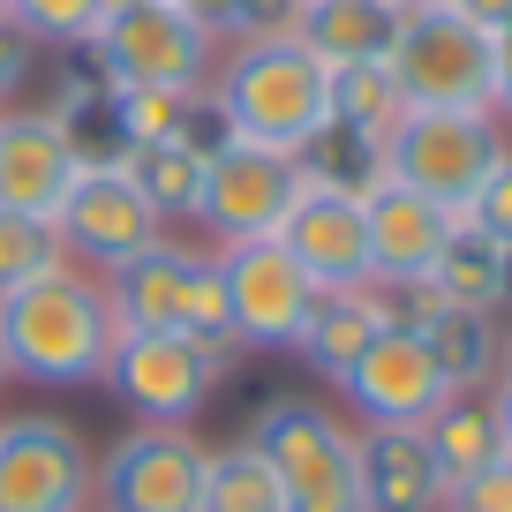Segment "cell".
<instances>
[{
	"mask_svg": "<svg viewBox=\"0 0 512 512\" xmlns=\"http://www.w3.org/2000/svg\"><path fill=\"white\" fill-rule=\"evenodd\" d=\"M113 302L98 287V272L83 264H61L53 279L8 294L0 302V354H8V377L46 384V392H68V384H98L113 362Z\"/></svg>",
	"mask_w": 512,
	"mask_h": 512,
	"instance_id": "6da1fadb",
	"label": "cell"
},
{
	"mask_svg": "<svg viewBox=\"0 0 512 512\" xmlns=\"http://www.w3.org/2000/svg\"><path fill=\"white\" fill-rule=\"evenodd\" d=\"M204 91L219 98L234 144H264V151H287V159L332 121V68L302 38L219 46V68H211Z\"/></svg>",
	"mask_w": 512,
	"mask_h": 512,
	"instance_id": "7a4b0ae2",
	"label": "cell"
},
{
	"mask_svg": "<svg viewBox=\"0 0 512 512\" xmlns=\"http://www.w3.org/2000/svg\"><path fill=\"white\" fill-rule=\"evenodd\" d=\"M241 347L234 339H189V332H121L106 362V392L136 422H166V430H196L226 377H234Z\"/></svg>",
	"mask_w": 512,
	"mask_h": 512,
	"instance_id": "3957f363",
	"label": "cell"
},
{
	"mask_svg": "<svg viewBox=\"0 0 512 512\" xmlns=\"http://www.w3.org/2000/svg\"><path fill=\"white\" fill-rule=\"evenodd\" d=\"M505 121L497 113H460V106H407L384 128V181L445 204L452 219L467 211V196L490 181V166L505 159Z\"/></svg>",
	"mask_w": 512,
	"mask_h": 512,
	"instance_id": "277c9868",
	"label": "cell"
},
{
	"mask_svg": "<svg viewBox=\"0 0 512 512\" xmlns=\"http://www.w3.org/2000/svg\"><path fill=\"white\" fill-rule=\"evenodd\" d=\"M91 61L121 91H204L219 68V38L181 0H113L91 31Z\"/></svg>",
	"mask_w": 512,
	"mask_h": 512,
	"instance_id": "5b68a950",
	"label": "cell"
},
{
	"mask_svg": "<svg viewBox=\"0 0 512 512\" xmlns=\"http://www.w3.org/2000/svg\"><path fill=\"white\" fill-rule=\"evenodd\" d=\"M121 332H189V339H234L226 332V294H219V256L189 241H151L113 272H98Z\"/></svg>",
	"mask_w": 512,
	"mask_h": 512,
	"instance_id": "8992f818",
	"label": "cell"
},
{
	"mask_svg": "<svg viewBox=\"0 0 512 512\" xmlns=\"http://www.w3.org/2000/svg\"><path fill=\"white\" fill-rule=\"evenodd\" d=\"M249 445L272 460L294 512H362V467L354 430L324 400H272L249 422Z\"/></svg>",
	"mask_w": 512,
	"mask_h": 512,
	"instance_id": "52a82bcc",
	"label": "cell"
},
{
	"mask_svg": "<svg viewBox=\"0 0 512 512\" xmlns=\"http://www.w3.org/2000/svg\"><path fill=\"white\" fill-rule=\"evenodd\" d=\"M211 475V445L196 430L136 422L91 460V512H196Z\"/></svg>",
	"mask_w": 512,
	"mask_h": 512,
	"instance_id": "ba28073f",
	"label": "cell"
},
{
	"mask_svg": "<svg viewBox=\"0 0 512 512\" xmlns=\"http://www.w3.org/2000/svg\"><path fill=\"white\" fill-rule=\"evenodd\" d=\"M219 294H226V332L241 354H294L317 302V279L279 249V234L264 241H219Z\"/></svg>",
	"mask_w": 512,
	"mask_h": 512,
	"instance_id": "9c48e42d",
	"label": "cell"
},
{
	"mask_svg": "<svg viewBox=\"0 0 512 512\" xmlns=\"http://www.w3.org/2000/svg\"><path fill=\"white\" fill-rule=\"evenodd\" d=\"M490 61V31H475L460 8H407L400 46H392V76H400L407 106L490 113Z\"/></svg>",
	"mask_w": 512,
	"mask_h": 512,
	"instance_id": "30bf717a",
	"label": "cell"
},
{
	"mask_svg": "<svg viewBox=\"0 0 512 512\" xmlns=\"http://www.w3.org/2000/svg\"><path fill=\"white\" fill-rule=\"evenodd\" d=\"M91 460L68 415L0 422V512H91Z\"/></svg>",
	"mask_w": 512,
	"mask_h": 512,
	"instance_id": "8fae6325",
	"label": "cell"
},
{
	"mask_svg": "<svg viewBox=\"0 0 512 512\" xmlns=\"http://www.w3.org/2000/svg\"><path fill=\"white\" fill-rule=\"evenodd\" d=\"M53 234H61L68 264L113 272L128 256H144L151 241H166V219L144 204V189L128 181V166H83V174L68 181L61 211H53Z\"/></svg>",
	"mask_w": 512,
	"mask_h": 512,
	"instance_id": "7c38bea8",
	"label": "cell"
},
{
	"mask_svg": "<svg viewBox=\"0 0 512 512\" xmlns=\"http://www.w3.org/2000/svg\"><path fill=\"white\" fill-rule=\"evenodd\" d=\"M294 196H302V166H294L287 151L226 144L219 159H204L196 226H204L211 241H264V234H279Z\"/></svg>",
	"mask_w": 512,
	"mask_h": 512,
	"instance_id": "4fadbf2b",
	"label": "cell"
},
{
	"mask_svg": "<svg viewBox=\"0 0 512 512\" xmlns=\"http://www.w3.org/2000/svg\"><path fill=\"white\" fill-rule=\"evenodd\" d=\"M339 392H347V407H354L362 430H422L430 407L445 400V384H437L422 339L400 332V324H384V332L369 339V354L339 377Z\"/></svg>",
	"mask_w": 512,
	"mask_h": 512,
	"instance_id": "5bb4252c",
	"label": "cell"
},
{
	"mask_svg": "<svg viewBox=\"0 0 512 512\" xmlns=\"http://www.w3.org/2000/svg\"><path fill=\"white\" fill-rule=\"evenodd\" d=\"M76 174L83 166L46 106H0V211L53 219Z\"/></svg>",
	"mask_w": 512,
	"mask_h": 512,
	"instance_id": "9a60e30c",
	"label": "cell"
},
{
	"mask_svg": "<svg viewBox=\"0 0 512 512\" xmlns=\"http://www.w3.org/2000/svg\"><path fill=\"white\" fill-rule=\"evenodd\" d=\"M279 249L302 264L317 287H362L369 279V234H362V196H332V189H309L287 204L279 219Z\"/></svg>",
	"mask_w": 512,
	"mask_h": 512,
	"instance_id": "2e32d148",
	"label": "cell"
},
{
	"mask_svg": "<svg viewBox=\"0 0 512 512\" xmlns=\"http://www.w3.org/2000/svg\"><path fill=\"white\" fill-rule=\"evenodd\" d=\"M354 467H362V512H445L452 475L437 467L422 430H354Z\"/></svg>",
	"mask_w": 512,
	"mask_h": 512,
	"instance_id": "e0dca14e",
	"label": "cell"
},
{
	"mask_svg": "<svg viewBox=\"0 0 512 512\" xmlns=\"http://www.w3.org/2000/svg\"><path fill=\"white\" fill-rule=\"evenodd\" d=\"M362 234H369V279H422L452 234V211L400 189V181H377L362 196Z\"/></svg>",
	"mask_w": 512,
	"mask_h": 512,
	"instance_id": "ac0fdd59",
	"label": "cell"
},
{
	"mask_svg": "<svg viewBox=\"0 0 512 512\" xmlns=\"http://www.w3.org/2000/svg\"><path fill=\"white\" fill-rule=\"evenodd\" d=\"M400 23H407L400 0H302L294 38H302L324 68H369V61H392Z\"/></svg>",
	"mask_w": 512,
	"mask_h": 512,
	"instance_id": "d6986e66",
	"label": "cell"
},
{
	"mask_svg": "<svg viewBox=\"0 0 512 512\" xmlns=\"http://www.w3.org/2000/svg\"><path fill=\"white\" fill-rule=\"evenodd\" d=\"M415 339H422V354H430L445 392H497V377H505V332H497V317H482V309L430 302L422 324H415Z\"/></svg>",
	"mask_w": 512,
	"mask_h": 512,
	"instance_id": "ffe728a7",
	"label": "cell"
},
{
	"mask_svg": "<svg viewBox=\"0 0 512 512\" xmlns=\"http://www.w3.org/2000/svg\"><path fill=\"white\" fill-rule=\"evenodd\" d=\"M377 332H384L377 279H362V287H317V302H309V324H302V339H294V354H302L324 384H339V377H347V369L369 354V339H377Z\"/></svg>",
	"mask_w": 512,
	"mask_h": 512,
	"instance_id": "44dd1931",
	"label": "cell"
},
{
	"mask_svg": "<svg viewBox=\"0 0 512 512\" xmlns=\"http://www.w3.org/2000/svg\"><path fill=\"white\" fill-rule=\"evenodd\" d=\"M422 287H430L437 302H452V309H482V317H497V287H505V241H490L482 226L452 219V234H445V249L430 256Z\"/></svg>",
	"mask_w": 512,
	"mask_h": 512,
	"instance_id": "7402d4cb",
	"label": "cell"
},
{
	"mask_svg": "<svg viewBox=\"0 0 512 512\" xmlns=\"http://www.w3.org/2000/svg\"><path fill=\"white\" fill-rule=\"evenodd\" d=\"M294 166H302L309 189H332V196H369L384 181V136L362 121H324L317 136H309L302 151H294Z\"/></svg>",
	"mask_w": 512,
	"mask_h": 512,
	"instance_id": "603a6c76",
	"label": "cell"
},
{
	"mask_svg": "<svg viewBox=\"0 0 512 512\" xmlns=\"http://www.w3.org/2000/svg\"><path fill=\"white\" fill-rule=\"evenodd\" d=\"M422 437H430L437 467H445L452 482H467L475 467H490L497 452H505V422H497L490 392H445V400L430 407V422H422Z\"/></svg>",
	"mask_w": 512,
	"mask_h": 512,
	"instance_id": "cb8c5ba5",
	"label": "cell"
},
{
	"mask_svg": "<svg viewBox=\"0 0 512 512\" xmlns=\"http://www.w3.org/2000/svg\"><path fill=\"white\" fill-rule=\"evenodd\" d=\"M196 512H294L287 490H279L272 460L249 445V437H234L226 452H211V475H204V505Z\"/></svg>",
	"mask_w": 512,
	"mask_h": 512,
	"instance_id": "d4e9b609",
	"label": "cell"
},
{
	"mask_svg": "<svg viewBox=\"0 0 512 512\" xmlns=\"http://www.w3.org/2000/svg\"><path fill=\"white\" fill-rule=\"evenodd\" d=\"M128 181H136V189H144V204L174 226V219H196V196H204V159H189L181 144H136V151H128Z\"/></svg>",
	"mask_w": 512,
	"mask_h": 512,
	"instance_id": "484cf974",
	"label": "cell"
},
{
	"mask_svg": "<svg viewBox=\"0 0 512 512\" xmlns=\"http://www.w3.org/2000/svg\"><path fill=\"white\" fill-rule=\"evenodd\" d=\"M61 264H68V249H61V234H53V219L0 211V302L38 287V279H53Z\"/></svg>",
	"mask_w": 512,
	"mask_h": 512,
	"instance_id": "4316f807",
	"label": "cell"
},
{
	"mask_svg": "<svg viewBox=\"0 0 512 512\" xmlns=\"http://www.w3.org/2000/svg\"><path fill=\"white\" fill-rule=\"evenodd\" d=\"M219 46H256V38H294L302 0H181Z\"/></svg>",
	"mask_w": 512,
	"mask_h": 512,
	"instance_id": "83f0119b",
	"label": "cell"
},
{
	"mask_svg": "<svg viewBox=\"0 0 512 512\" xmlns=\"http://www.w3.org/2000/svg\"><path fill=\"white\" fill-rule=\"evenodd\" d=\"M332 113L339 121H362V128H392L407 113L400 98V76H392V61H369V68H332Z\"/></svg>",
	"mask_w": 512,
	"mask_h": 512,
	"instance_id": "f1b7e54d",
	"label": "cell"
},
{
	"mask_svg": "<svg viewBox=\"0 0 512 512\" xmlns=\"http://www.w3.org/2000/svg\"><path fill=\"white\" fill-rule=\"evenodd\" d=\"M106 8H113V0H8L16 31L31 38V46H61V53L91 46V31H98Z\"/></svg>",
	"mask_w": 512,
	"mask_h": 512,
	"instance_id": "f546056e",
	"label": "cell"
},
{
	"mask_svg": "<svg viewBox=\"0 0 512 512\" xmlns=\"http://www.w3.org/2000/svg\"><path fill=\"white\" fill-rule=\"evenodd\" d=\"M174 144L189 151V159H219L226 144H234V128H226L219 98L211 91H189V106H181V128H174Z\"/></svg>",
	"mask_w": 512,
	"mask_h": 512,
	"instance_id": "4dcf8cb0",
	"label": "cell"
},
{
	"mask_svg": "<svg viewBox=\"0 0 512 512\" xmlns=\"http://www.w3.org/2000/svg\"><path fill=\"white\" fill-rule=\"evenodd\" d=\"M460 219H467V226H482L490 241H505V249H512V151L490 166V181H482V189L467 196V211H460Z\"/></svg>",
	"mask_w": 512,
	"mask_h": 512,
	"instance_id": "1f68e13d",
	"label": "cell"
},
{
	"mask_svg": "<svg viewBox=\"0 0 512 512\" xmlns=\"http://www.w3.org/2000/svg\"><path fill=\"white\" fill-rule=\"evenodd\" d=\"M445 512H512V452H497L490 467H475L467 482H452Z\"/></svg>",
	"mask_w": 512,
	"mask_h": 512,
	"instance_id": "d6a6232c",
	"label": "cell"
},
{
	"mask_svg": "<svg viewBox=\"0 0 512 512\" xmlns=\"http://www.w3.org/2000/svg\"><path fill=\"white\" fill-rule=\"evenodd\" d=\"M31 68H38V46L16 31V16L0 8V106H8V98H16L23 83H31Z\"/></svg>",
	"mask_w": 512,
	"mask_h": 512,
	"instance_id": "836d02e7",
	"label": "cell"
},
{
	"mask_svg": "<svg viewBox=\"0 0 512 512\" xmlns=\"http://www.w3.org/2000/svg\"><path fill=\"white\" fill-rule=\"evenodd\" d=\"M490 46H497V61H490V113L512 128V31H497Z\"/></svg>",
	"mask_w": 512,
	"mask_h": 512,
	"instance_id": "e575fe53",
	"label": "cell"
},
{
	"mask_svg": "<svg viewBox=\"0 0 512 512\" xmlns=\"http://www.w3.org/2000/svg\"><path fill=\"white\" fill-rule=\"evenodd\" d=\"M445 8H460L467 23H475V31H512V0H445Z\"/></svg>",
	"mask_w": 512,
	"mask_h": 512,
	"instance_id": "d590c367",
	"label": "cell"
},
{
	"mask_svg": "<svg viewBox=\"0 0 512 512\" xmlns=\"http://www.w3.org/2000/svg\"><path fill=\"white\" fill-rule=\"evenodd\" d=\"M490 400H497V422H505V452H512V377H497Z\"/></svg>",
	"mask_w": 512,
	"mask_h": 512,
	"instance_id": "8d00e7d4",
	"label": "cell"
},
{
	"mask_svg": "<svg viewBox=\"0 0 512 512\" xmlns=\"http://www.w3.org/2000/svg\"><path fill=\"white\" fill-rule=\"evenodd\" d=\"M497 309H512V249H505V287H497Z\"/></svg>",
	"mask_w": 512,
	"mask_h": 512,
	"instance_id": "74e56055",
	"label": "cell"
},
{
	"mask_svg": "<svg viewBox=\"0 0 512 512\" xmlns=\"http://www.w3.org/2000/svg\"><path fill=\"white\" fill-rule=\"evenodd\" d=\"M400 8H445V0H400Z\"/></svg>",
	"mask_w": 512,
	"mask_h": 512,
	"instance_id": "f35d334b",
	"label": "cell"
},
{
	"mask_svg": "<svg viewBox=\"0 0 512 512\" xmlns=\"http://www.w3.org/2000/svg\"><path fill=\"white\" fill-rule=\"evenodd\" d=\"M505 377H512V332H505Z\"/></svg>",
	"mask_w": 512,
	"mask_h": 512,
	"instance_id": "ab89813d",
	"label": "cell"
},
{
	"mask_svg": "<svg viewBox=\"0 0 512 512\" xmlns=\"http://www.w3.org/2000/svg\"><path fill=\"white\" fill-rule=\"evenodd\" d=\"M0 392H8V354H0Z\"/></svg>",
	"mask_w": 512,
	"mask_h": 512,
	"instance_id": "60d3db41",
	"label": "cell"
},
{
	"mask_svg": "<svg viewBox=\"0 0 512 512\" xmlns=\"http://www.w3.org/2000/svg\"><path fill=\"white\" fill-rule=\"evenodd\" d=\"M0 8H8V0H0Z\"/></svg>",
	"mask_w": 512,
	"mask_h": 512,
	"instance_id": "b9f144b4",
	"label": "cell"
}]
</instances>
